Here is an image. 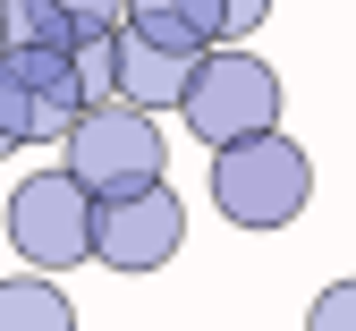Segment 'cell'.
Masks as SVG:
<instances>
[{
	"label": "cell",
	"instance_id": "30bf717a",
	"mask_svg": "<svg viewBox=\"0 0 356 331\" xmlns=\"http://www.w3.org/2000/svg\"><path fill=\"white\" fill-rule=\"evenodd\" d=\"M9 9V52H85L60 0H0Z\"/></svg>",
	"mask_w": 356,
	"mask_h": 331
},
{
	"label": "cell",
	"instance_id": "5b68a950",
	"mask_svg": "<svg viewBox=\"0 0 356 331\" xmlns=\"http://www.w3.org/2000/svg\"><path fill=\"white\" fill-rule=\"evenodd\" d=\"M85 102L76 52H9L0 60V136L9 145H68Z\"/></svg>",
	"mask_w": 356,
	"mask_h": 331
},
{
	"label": "cell",
	"instance_id": "7a4b0ae2",
	"mask_svg": "<svg viewBox=\"0 0 356 331\" xmlns=\"http://www.w3.org/2000/svg\"><path fill=\"white\" fill-rule=\"evenodd\" d=\"M314 196V162L297 136H254V145L212 153V204L238 229H289Z\"/></svg>",
	"mask_w": 356,
	"mask_h": 331
},
{
	"label": "cell",
	"instance_id": "3957f363",
	"mask_svg": "<svg viewBox=\"0 0 356 331\" xmlns=\"http://www.w3.org/2000/svg\"><path fill=\"white\" fill-rule=\"evenodd\" d=\"M195 128V145L229 153V145H254V136H280V77L263 68L254 52H212L187 85V111H178Z\"/></svg>",
	"mask_w": 356,
	"mask_h": 331
},
{
	"label": "cell",
	"instance_id": "6da1fadb",
	"mask_svg": "<svg viewBox=\"0 0 356 331\" xmlns=\"http://www.w3.org/2000/svg\"><path fill=\"white\" fill-rule=\"evenodd\" d=\"M60 153H68L60 170H68L94 204H119V196H145V187H170V178H161V162H170L161 119H153V111H127V102L85 111Z\"/></svg>",
	"mask_w": 356,
	"mask_h": 331
},
{
	"label": "cell",
	"instance_id": "7c38bea8",
	"mask_svg": "<svg viewBox=\"0 0 356 331\" xmlns=\"http://www.w3.org/2000/svg\"><path fill=\"white\" fill-rule=\"evenodd\" d=\"M305 331H356V280H331L314 298V314H305Z\"/></svg>",
	"mask_w": 356,
	"mask_h": 331
},
{
	"label": "cell",
	"instance_id": "8992f818",
	"mask_svg": "<svg viewBox=\"0 0 356 331\" xmlns=\"http://www.w3.org/2000/svg\"><path fill=\"white\" fill-rule=\"evenodd\" d=\"M178 238H187L178 196H170V187H145V196L102 204V221H94V263H111V272H161L178 255Z\"/></svg>",
	"mask_w": 356,
	"mask_h": 331
},
{
	"label": "cell",
	"instance_id": "5bb4252c",
	"mask_svg": "<svg viewBox=\"0 0 356 331\" xmlns=\"http://www.w3.org/2000/svg\"><path fill=\"white\" fill-rule=\"evenodd\" d=\"M0 60H9V9H0Z\"/></svg>",
	"mask_w": 356,
	"mask_h": 331
},
{
	"label": "cell",
	"instance_id": "8fae6325",
	"mask_svg": "<svg viewBox=\"0 0 356 331\" xmlns=\"http://www.w3.org/2000/svg\"><path fill=\"white\" fill-rule=\"evenodd\" d=\"M60 9H68L76 43H111V34L127 26V0H60Z\"/></svg>",
	"mask_w": 356,
	"mask_h": 331
},
{
	"label": "cell",
	"instance_id": "4fadbf2b",
	"mask_svg": "<svg viewBox=\"0 0 356 331\" xmlns=\"http://www.w3.org/2000/svg\"><path fill=\"white\" fill-rule=\"evenodd\" d=\"M220 9H229V52H238V43H246L263 17H272V0H220Z\"/></svg>",
	"mask_w": 356,
	"mask_h": 331
},
{
	"label": "cell",
	"instance_id": "9a60e30c",
	"mask_svg": "<svg viewBox=\"0 0 356 331\" xmlns=\"http://www.w3.org/2000/svg\"><path fill=\"white\" fill-rule=\"evenodd\" d=\"M0 153H17V145H9V136H0Z\"/></svg>",
	"mask_w": 356,
	"mask_h": 331
},
{
	"label": "cell",
	"instance_id": "52a82bcc",
	"mask_svg": "<svg viewBox=\"0 0 356 331\" xmlns=\"http://www.w3.org/2000/svg\"><path fill=\"white\" fill-rule=\"evenodd\" d=\"M195 68L204 60H178V52H161V43H145L136 26H119V102L127 111H187V85H195Z\"/></svg>",
	"mask_w": 356,
	"mask_h": 331
},
{
	"label": "cell",
	"instance_id": "277c9868",
	"mask_svg": "<svg viewBox=\"0 0 356 331\" xmlns=\"http://www.w3.org/2000/svg\"><path fill=\"white\" fill-rule=\"evenodd\" d=\"M94 221H102V204L85 196L68 170H34L17 196H9V247H17L26 272L51 280V272L94 263Z\"/></svg>",
	"mask_w": 356,
	"mask_h": 331
},
{
	"label": "cell",
	"instance_id": "ba28073f",
	"mask_svg": "<svg viewBox=\"0 0 356 331\" xmlns=\"http://www.w3.org/2000/svg\"><path fill=\"white\" fill-rule=\"evenodd\" d=\"M127 26L145 43H161V52H178V60L229 52V9L220 0H127Z\"/></svg>",
	"mask_w": 356,
	"mask_h": 331
},
{
	"label": "cell",
	"instance_id": "9c48e42d",
	"mask_svg": "<svg viewBox=\"0 0 356 331\" xmlns=\"http://www.w3.org/2000/svg\"><path fill=\"white\" fill-rule=\"evenodd\" d=\"M0 331H76V306H68L42 272H34V280L17 272V280H0Z\"/></svg>",
	"mask_w": 356,
	"mask_h": 331
}]
</instances>
